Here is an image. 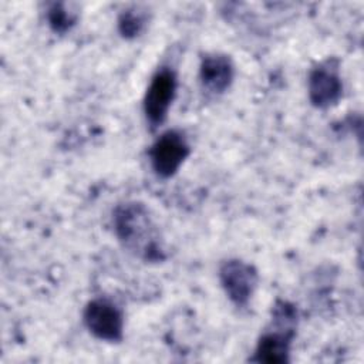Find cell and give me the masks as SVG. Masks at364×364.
<instances>
[{
	"label": "cell",
	"mask_w": 364,
	"mask_h": 364,
	"mask_svg": "<svg viewBox=\"0 0 364 364\" xmlns=\"http://www.w3.org/2000/svg\"><path fill=\"white\" fill-rule=\"evenodd\" d=\"M114 230L121 245L145 262H161L165 257L162 240L149 210L144 203L125 202L115 208Z\"/></svg>",
	"instance_id": "6da1fadb"
},
{
	"label": "cell",
	"mask_w": 364,
	"mask_h": 364,
	"mask_svg": "<svg viewBox=\"0 0 364 364\" xmlns=\"http://www.w3.org/2000/svg\"><path fill=\"white\" fill-rule=\"evenodd\" d=\"M297 324L296 307L279 300L272 310V327L257 341L253 360L257 363L279 364L289 361L290 346Z\"/></svg>",
	"instance_id": "7a4b0ae2"
},
{
	"label": "cell",
	"mask_w": 364,
	"mask_h": 364,
	"mask_svg": "<svg viewBox=\"0 0 364 364\" xmlns=\"http://www.w3.org/2000/svg\"><path fill=\"white\" fill-rule=\"evenodd\" d=\"M176 87L178 78L171 67H161L152 75L142 102L145 118L152 128L165 121L176 95Z\"/></svg>",
	"instance_id": "3957f363"
},
{
	"label": "cell",
	"mask_w": 364,
	"mask_h": 364,
	"mask_svg": "<svg viewBox=\"0 0 364 364\" xmlns=\"http://www.w3.org/2000/svg\"><path fill=\"white\" fill-rule=\"evenodd\" d=\"M191 154L186 136L178 129L161 134L149 148V161L154 172L161 178L173 176Z\"/></svg>",
	"instance_id": "277c9868"
},
{
	"label": "cell",
	"mask_w": 364,
	"mask_h": 364,
	"mask_svg": "<svg viewBox=\"0 0 364 364\" xmlns=\"http://www.w3.org/2000/svg\"><path fill=\"white\" fill-rule=\"evenodd\" d=\"M84 324L100 340L117 343L124 337V314L121 309L107 297H97L84 309Z\"/></svg>",
	"instance_id": "5b68a950"
},
{
	"label": "cell",
	"mask_w": 364,
	"mask_h": 364,
	"mask_svg": "<svg viewBox=\"0 0 364 364\" xmlns=\"http://www.w3.org/2000/svg\"><path fill=\"white\" fill-rule=\"evenodd\" d=\"M310 102L320 109L336 105L343 95L340 64L336 58H327L316 64L307 80Z\"/></svg>",
	"instance_id": "8992f818"
},
{
	"label": "cell",
	"mask_w": 364,
	"mask_h": 364,
	"mask_svg": "<svg viewBox=\"0 0 364 364\" xmlns=\"http://www.w3.org/2000/svg\"><path fill=\"white\" fill-rule=\"evenodd\" d=\"M219 280L233 304L246 306L257 287L259 274L253 264L240 259H229L219 267Z\"/></svg>",
	"instance_id": "52a82bcc"
},
{
	"label": "cell",
	"mask_w": 364,
	"mask_h": 364,
	"mask_svg": "<svg viewBox=\"0 0 364 364\" xmlns=\"http://www.w3.org/2000/svg\"><path fill=\"white\" fill-rule=\"evenodd\" d=\"M235 77V65L229 55L222 53H208L202 57L199 65V78L202 87L212 94L225 92Z\"/></svg>",
	"instance_id": "ba28073f"
},
{
	"label": "cell",
	"mask_w": 364,
	"mask_h": 364,
	"mask_svg": "<svg viewBox=\"0 0 364 364\" xmlns=\"http://www.w3.org/2000/svg\"><path fill=\"white\" fill-rule=\"evenodd\" d=\"M78 11L67 3H53L47 11V20L54 33L64 34L75 26Z\"/></svg>",
	"instance_id": "9c48e42d"
},
{
	"label": "cell",
	"mask_w": 364,
	"mask_h": 364,
	"mask_svg": "<svg viewBox=\"0 0 364 364\" xmlns=\"http://www.w3.org/2000/svg\"><path fill=\"white\" fill-rule=\"evenodd\" d=\"M146 21L148 17L145 10H141L139 7H129L119 14L118 30L122 37L135 38L144 31Z\"/></svg>",
	"instance_id": "30bf717a"
}]
</instances>
